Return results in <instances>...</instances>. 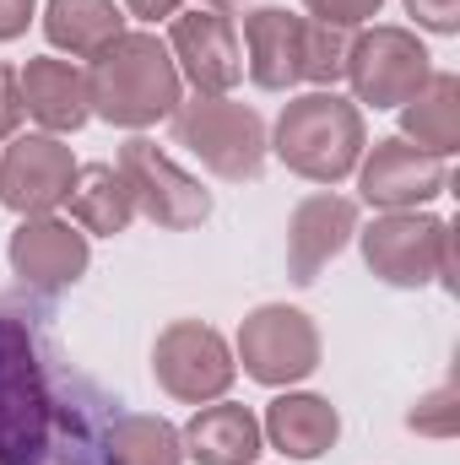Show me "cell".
<instances>
[{"label":"cell","mask_w":460,"mask_h":465,"mask_svg":"<svg viewBox=\"0 0 460 465\" xmlns=\"http://www.w3.org/2000/svg\"><path fill=\"white\" fill-rule=\"evenodd\" d=\"M104 395L71 373L38 325L0 303V465H82Z\"/></svg>","instance_id":"obj_1"},{"label":"cell","mask_w":460,"mask_h":465,"mask_svg":"<svg viewBox=\"0 0 460 465\" xmlns=\"http://www.w3.org/2000/svg\"><path fill=\"white\" fill-rule=\"evenodd\" d=\"M87 104L119 130H146L185 104L179 65L157 33H119L87 65Z\"/></svg>","instance_id":"obj_2"},{"label":"cell","mask_w":460,"mask_h":465,"mask_svg":"<svg viewBox=\"0 0 460 465\" xmlns=\"http://www.w3.org/2000/svg\"><path fill=\"white\" fill-rule=\"evenodd\" d=\"M363 146H368V130H363L357 104H346L342 93H331V87H315V93L282 104L276 130L265 141V152H276L309 184H342V179H352L357 163H363Z\"/></svg>","instance_id":"obj_3"},{"label":"cell","mask_w":460,"mask_h":465,"mask_svg":"<svg viewBox=\"0 0 460 465\" xmlns=\"http://www.w3.org/2000/svg\"><path fill=\"white\" fill-rule=\"evenodd\" d=\"M174 141L201 157L206 173L228 179V184H255L265 168V119L255 114L249 104L233 98H190L174 109Z\"/></svg>","instance_id":"obj_4"},{"label":"cell","mask_w":460,"mask_h":465,"mask_svg":"<svg viewBox=\"0 0 460 465\" xmlns=\"http://www.w3.org/2000/svg\"><path fill=\"white\" fill-rule=\"evenodd\" d=\"M363 260L385 287H450L455 292V232L423 212H385L368 228H357Z\"/></svg>","instance_id":"obj_5"},{"label":"cell","mask_w":460,"mask_h":465,"mask_svg":"<svg viewBox=\"0 0 460 465\" xmlns=\"http://www.w3.org/2000/svg\"><path fill=\"white\" fill-rule=\"evenodd\" d=\"M434 76V54L423 49V38L412 27H368L346 44V76L357 104L368 109H401L423 93V82Z\"/></svg>","instance_id":"obj_6"},{"label":"cell","mask_w":460,"mask_h":465,"mask_svg":"<svg viewBox=\"0 0 460 465\" xmlns=\"http://www.w3.org/2000/svg\"><path fill=\"white\" fill-rule=\"evenodd\" d=\"M119 179L130 184L135 217H146L163 232H190L212 217V195L201 190V179H190L168 152H157V141L135 135L119 146Z\"/></svg>","instance_id":"obj_7"},{"label":"cell","mask_w":460,"mask_h":465,"mask_svg":"<svg viewBox=\"0 0 460 465\" xmlns=\"http://www.w3.org/2000/svg\"><path fill=\"white\" fill-rule=\"evenodd\" d=\"M238 362L255 384L287 390L320 368V331L304 309L287 303H260L238 325Z\"/></svg>","instance_id":"obj_8"},{"label":"cell","mask_w":460,"mask_h":465,"mask_svg":"<svg viewBox=\"0 0 460 465\" xmlns=\"http://www.w3.org/2000/svg\"><path fill=\"white\" fill-rule=\"evenodd\" d=\"M233 347L201 320H174L168 331H157L152 341V379L185 401V406H212L233 390Z\"/></svg>","instance_id":"obj_9"},{"label":"cell","mask_w":460,"mask_h":465,"mask_svg":"<svg viewBox=\"0 0 460 465\" xmlns=\"http://www.w3.org/2000/svg\"><path fill=\"white\" fill-rule=\"evenodd\" d=\"M168 54L179 65V76L201 93V98H228L244 82V44H238V22L228 11H185L168 27Z\"/></svg>","instance_id":"obj_10"},{"label":"cell","mask_w":460,"mask_h":465,"mask_svg":"<svg viewBox=\"0 0 460 465\" xmlns=\"http://www.w3.org/2000/svg\"><path fill=\"white\" fill-rule=\"evenodd\" d=\"M357 190L379 212H417V206H428L434 195L450 190V163L412 146L406 135H385L357 163Z\"/></svg>","instance_id":"obj_11"},{"label":"cell","mask_w":460,"mask_h":465,"mask_svg":"<svg viewBox=\"0 0 460 465\" xmlns=\"http://www.w3.org/2000/svg\"><path fill=\"white\" fill-rule=\"evenodd\" d=\"M76 179V157L60 135H11L0 152V206L16 217H49L65 206Z\"/></svg>","instance_id":"obj_12"},{"label":"cell","mask_w":460,"mask_h":465,"mask_svg":"<svg viewBox=\"0 0 460 465\" xmlns=\"http://www.w3.org/2000/svg\"><path fill=\"white\" fill-rule=\"evenodd\" d=\"M5 260H11V276L27 287V292H65L87 276V232L65 217H22L11 243H5Z\"/></svg>","instance_id":"obj_13"},{"label":"cell","mask_w":460,"mask_h":465,"mask_svg":"<svg viewBox=\"0 0 460 465\" xmlns=\"http://www.w3.org/2000/svg\"><path fill=\"white\" fill-rule=\"evenodd\" d=\"M244 65L260 93H287L309 71V16L260 5L244 16Z\"/></svg>","instance_id":"obj_14"},{"label":"cell","mask_w":460,"mask_h":465,"mask_svg":"<svg viewBox=\"0 0 460 465\" xmlns=\"http://www.w3.org/2000/svg\"><path fill=\"white\" fill-rule=\"evenodd\" d=\"M357 238V201L346 195H309L287 217V276L298 287H315L320 271Z\"/></svg>","instance_id":"obj_15"},{"label":"cell","mask_w":460,"mask_h":465,"mask_svg":"<svg viewBox=\"0 0 460 465\" xmlns=\"http://www.w3.org/2000/svg\"><path fill=\"white\" fill-rule=\"evenodd\" d=\"M22 82V109L44 124V135H71L93 119V104H87V71L71 65V60H27L16 71Z\"/></svg>","instance_id":"obj_16"},{"label":"cell","mask_w":460,"mask_h":465,"mask_svg":"<svg viewBox=\"0 0 460 465\" xmlns=\"http://www.w3.org/2000/svg\"><path fill=\"white\" fill-rule=\"evenodd\" d=\"M185 439V455L195 465H255L265 450V433H260V417L238 401H212L190 417V428L179 433Z\"/></svg>","instance_id":"obj_17"},{"label":"cell","mask_w":460,"mask_h":465,"mask_svg":"<svg viewBox=\"0 0 460 465\" xmlns=\"http://www.w3.org/2000/svg\"><path fill=\"white\" fill-rule=\"evenodd\" d=\"M260 433H265L271 450L287 455V460H320L325 450H336L342 417H336V406H331L325 395H293V390H287V395H276V401L265 406Z\"/></svg>","instance_id":"obj_18"},{"label":"cell","mask_w":460,"mask_h":465,"mask_svg":"<svg viewBox=\"0 0 460 465\" xmlns=\"http://www.w3.org/2000/svg\"><path fill=\"white\" fill-rule=\"evenodd\" d=\"M98 465H185V439L168 417L115 411L98 433Z\"/></svg>","instance_id":"obj_19"},{"label":"cell","mask_w":460,"mask_h":465,"mask_svg":"<svg viewBox=\"0 0 460 465\" xmlns=\"http://www.w3.org/2000/svg\"><path fill=\"white\" fill-rule=\"evenodd\" d=\"M119 33H125V11L115 0H49L44 5V38L65 49L71 60L104 54Z\"/></svg>","instance_id":"obj_20"},{"label":"cell","mask_w":460,"mask_h":465,"mask_svg":"<svg viewBox=\"0 0 460 465\" xmlns=\"http://www.w3.org/2000/svg\"><path fill=\"white\" fill-rule=\"evenodd\" d=\"M65 201H71V223L82 232H98V238H119V232L135 223L130 184L119 179L115 163H87V168H76Z\"/></svg>","instance_id":"obj_21"},{"label":"cell","mask_w":460,"mask_h":465,"mask_svg":"<svg viewBox=\"0 0 460 465\" xmlns=\"http://www.w3.org/2000/svg\"><path fill=\"white\" fill-rule=\"evenodd\" d=\"M401 135L434 157H450L460 146V76L434 71L412 104H401Z\"/></svg>","instance_id":"obj_22"},{"label":"cell","mask_w":460,"mask_h":465,"mask_svg":"<svg viewBox=\"0 0 460 465\" xmlns=\"http://www.w3.org/2000/svg\"><path fill=\"white\" fill-rule=\"evenodd\" d=\"M346 38L342 27H325V22H309V71H304V82H315V87H331L336 93V82L346 76Z\"/></svg>","instance_id":"obj_23"},{"label":"cell","mask_w":460,"mask_h":465,"mask_svg":"<svg viewBox=\"0 0 460 465\" xmlns=\"http://www.w3.org/2000/svg\"><path fill=\"white\" fill-rule=\"evenodd\" d=\"M406 428H412V433H428V439H450L460 428V390L445 384V390L423 395V401L406 411Z\"/></svg>","instance_id":"obj_24"},{"label":"cell","mask_w":460,"mask_h":465,"mask_svg":"<svg viewBox=\"0 0 460 465\" xmlns=\"http://www.w3.org/2000/svg\"><path fill=\"white\" fill-rule=\"evenodd\" d=\"M379 5L385 0H304V11H309V22H325V27H363V22H374L379 16Z\"/></svg>","instance_id":"obj_25"},{"label":"cell","mask_w":460,"mask_h":465,"mask_svg":"<svg viewBox=\"0 0 460 465\" xmlns=\"http://www.w3.org/2000/svg\"><path fill=\"white\" fill-rule=\"evenodd\" d=\"M406 11L417 16V27L428 33H460V0H406Z\"/></svg>","instance_id":"obj_26"},{"label":"cell","mask_w":460,"mask_h":465,"mask_svg":"<svg viewBox=\"0 0 460 465\" xmlns=\"http://www.w3.org/2000/svg\"><path fill=\"white\" fill-rule=\"evenodd\" d=\"M22 82H16V65H5L0 60V141L5 135H16V124H22Z\"/></svg>","instance_id":"obj_27"},{"label":"cell","mask_w":460,"mask_h":465,"mask_svg":"<svg viewBox=\"0 0 460 465\" xmlns=\"http://www.w3.org/2000/svg\"><path fill=\"white\" fill-rule=\"evenodd\" d=\"M33 11H38V0H0V44L22 38L27 22H33Z\"/></svg>","instance_id":"obj_28"},{"label":"cell","mask_w":460,"mask_h":465,"mask_svg":"<svg viewBox=\"0 0 460 465\" xmlns=\"http://www.w3.org/2000/svg\"><path fill=\"white\" fill-rule=\"evenodd\" d=\"M125 11L141 22H163V16H179V0H125Z\"/></svg>","instance_id":"obj_29"},{"label":"cell","mask_w":460,"mask_h":465,"mask_svg":"<svg viewBox=\"0 0 460 465\" xmlns=\"http://www.w3.org/2000/svg\"><path fill=\"white\" fill-rule=\"evenodd\" d=\"M201 5H206V11H233L238 0H201Z\"/></svg>","instance_id":"obj_30"},{"label":"cell","mask_w":460,"mask_h":465,"mask_svg":"<svg viewBox=\"0 0 460 465\" xmlns=\"http://www.w3.org/2000/svg\"><path fill=\"white\" fill-rule=\"evenodd\" d=\"M65 465H76V460H65Z\"/></svg>","instance_id":"obj_31"}]
</instances>
